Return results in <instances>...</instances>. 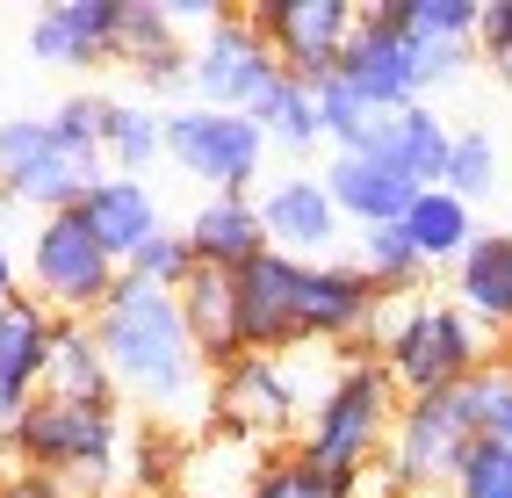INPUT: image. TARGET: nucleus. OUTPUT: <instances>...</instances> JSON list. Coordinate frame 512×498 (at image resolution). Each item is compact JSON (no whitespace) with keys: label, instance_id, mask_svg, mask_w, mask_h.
Segmentation results:
<instances>
[{"label":"nucleus","instance_id":"obj_43","mask_svg":"<svg viewBox=\"0 0 512 498\" xmlns=\"http://www.w3.org/2000/svg\"><path fill=\"white\" fill-rule=\"evenodd\" d=\"M0 498H73L51 477H29V470H0Z\"/></svg>","mask_w":512,"mask_h":498},{"label":"nucleus","instance_id":"obj_4","mask_svg":"<svg viewBox=\"0 0 512 498\" xmlns=\"http://www.w3.org/2000/svg\"><path fill=\"white\" fill-rule=\"evenodd\" d=\"M397 383L383 376L375 354H339V369L325 376V390L311 397V412L296 426V455L311 470H332V477H368L383 462V441H390V419H397Z\"/></svg>","mask_w":512,"mask_h":498},{"label":"nucleus","instance_id":"obj_20","mask_svg":"<svg viewBox=\"0 0 512 498\" xmlns=\"http://www.w3.org/2000/svg\"><path fill=\"white\" fill-rule=\"evenodd\" d=\"M448 138H455V130L440 123L426 102H412V109H375L361 152L397 166L412 188H440V174H448Z\"/></svg>","mask_w":512,"mask_h":498},{"label":"nucleus","instance_id":"obj_30","mask_svg":"<svg viewBox=\"0 0 512 498\" xmlns=\"http://www.w3.org/2000/svg\"><path fill=\"white\" fill-rule=\"evenodd\" d=\"M476 8L484 0H383V15L412 44H476Z\"/></svg>","mask_w":512,"mask_h":498},{"label":"nucleus","instance_id":"obj_15","mask_svg":"<svg viewBox=\"0 0 512 498\" xmlns=\"http://www.w3.org/2000/svg\"><path fill=\"white\" fill-rule=\"evenodd\" d=\"M238 289V347L246 354H296V296H303V260L260 253L253 268L231 275Z\"/></svg>","mask_w":512,"mask_h":498},{"label":"nucleus","instance_id":"obj_10","mask_svg":"<svg viewBox=\"0 0 512 498\" xmlns=\"http://www.w3.org/2000/svg\"><path fill=\"white\" fill-rule=\"evenodd\" d=\"M275 73H282V65H275V51L260 44V29L246 22V8H224L188 44V94L202 109H238V116H246Z\"/></svg>","mask_w":512,"mask_h":498},{"label":"nucleus","instance_id":"obj_11","mask_svg":"<svg viewBox=\"0 0 512 498\" xmlns=\"http://www.w3.org/2000/svg\"><path fill=\"white\" fill-rule=\"evenodd\" d=\"M246 22L260 29V44L275 51V65L289 80L318 87L339 65V51H347L361 8H354V0H253Z\"/></svg>","mask_w":512,"mask_h":498},{"label":"nucleus","instance_id":"obj_36","mask_svg":"<svg viewBox=\"0 0 512 498\" xmlns=\"http://www.w3.org/2000/svg\"><path fill=\"white\" fill-rule=\"evenodd\" d=\"M311 94H318V130H325V145H332V152H361L375 109H368V102H361V94L339 80V73H325Z\"/></svg>","mask_w":512,"mask_h":498},{"label":"nucleus","instance_id":"obj_38","mask_svg":"<svg viewBox=\"0 0 512 498\" xmlns=\"http://www.w3.org/2000/svg\"><path fill=\"white\" fill-rule=\"evenodd\" d=\"M116 116H123V102H116V94H94V87H80V94H65V102L51 109V123H58V138H73V145H87V152H101V145H109V130H116Z\"/></svg>","mask_w":512,"mask_h":498},{"label":"nucleus","instance_id":"obj_12","mask_svg":"<svg viewBox=\"0 0 512 498\" xmlns=\"http://www.w3.org/2000/svg\"><path fill=\"white\" fill-rule=\"evenodd\" d=\"M390 296L375 289L354 260H318L303 268V296H296V347H339V354H368L375 318Z\"/></svg>","mask_w":512,"mask_h":498},{"label":"nucleus","instance_id":"obj_41","mask_svg":"<svg viewBox=\"0 0 512 498\" xmlns=\"http://www.w3.org/2000/svg\"><path fill=\"white\" fill-rule=\"evenodd\" d=\"M138 94H145V109H159V102H174V94H188V51H174V58H152V65H138Z\"/></svg>","mask_w":512,"mask_h":498},{"label":"nucleus","instance_id":"obj_31","mask_svg":"<svg viewBox=\"0 0 512 498\" xmlns=\"http://www.w3.org/2000/svg\"><path fill=\"white\" fill-rule=\"evenodd\" d=\"M123 462H130V498H174L181 491L188 441L174 434V426H145V434L123 448Z\"/></svg>","mask_w":512,"mask_h":498},{"label":"nucleus","instance_id":"obj_8","mask_svg":"<svg viewBox=\"0 0 512 498\" xmlns=\"http://www.w3.org/2000/svg\"><path fill=\"white\" fill-rule=\"evenodd\" d=\"M462 455H469V419L455 405V390L404 397L397 419H390V441H383L375 477H383L397 498H448Z\"/></svg>","mask_w":512,"mask_h":498},{"label":"nucleus","instance_id":"obj_28","mask_svg":"<svg viewBox=\"0 0 512 498\" xmlns=\"http://www.w3.org/2000/svg\"><path fill=\"white\" fill-rule=\"evenodd\" d=\"M354 268L390 296V304H404V296H419L426 282H433V268L412 253V239H404L397 224H383V231H361V253H354Z\"/></svg>","mask_w":512,"mask_h":498},{"label":"nucleus","instance_id":"obj_37","mask_svg":"<svg viewBox=\"0 0 512 498\" xmlns=\"http://www.w3.org/2000/svg\"><path fill=\"white\" fill-rule=\"evenodd\" d=\"M123 275H130V282H145V289H166V296H174V289L195 275V246H188V231H152V239L123 260Z\"/></svg>","mask_w":512,"mask_h":498},{"label":"nucleus","instance_id":"obj_35","mask_svg":"<svg viewBox=\"0 0 512 498\" xmlns=\"http://www.w3.org/2000/svg\"><path fill=\"white\" fill-rule=\"evenodd\" d=\"M174 51H188L181 44V29L159 15V0H123V22H116V65H152V58H174Z\"/></svg>","mask_w":512,"mask_h":498},{"label":"nucleus","instance_id":"obj_45","mask_svg":"<svg viewBox=\"0 0 512 498\" xmlns=\"http://www.w3.org/2000/svg\"><path fill=\"white\" fill-rule=\"evenodd\" d=\"M8 210H15V203H8V188H0V217H8Z\"/></svg>","mask_w":512,"mask_h":498},{"label":"nucleus","instance_id":"obj_33","mask_svg":"<svg viewBox=\"0 0 512 498\" xmlns=\"http://www.w3.org/2000/svg\"><path fill=\"white\" fill-rule=\"evenodd\" d=\"M246 498H361V477H332V470H311L296 448L282 455H267L260 462V477Z\"/></svg>","mask_w":512,"mask_h":498},{"label":"nucleus","instance_id":"obj_5","mask_svg":"<svg viewBox=\"0 0 512 498\" xmlns=\"http://www.w3.org/2000/svg\"><path fill=\"white\" fill-rule=\"evenodd\" d=\"M303 412H311V390H303L296 361L289 354H238L231 369L210 376V434L224 441H246V448H275L296 441Z\"/></svg>","mask_w":512,"mask_h":498},{"label":"nucleus","instance_id":"obj_13","mask_svg":"<svg viewBox=\"0 0 512 498\" xmlns=\"http://www.w3.org/2000/svg\"><path fill=\"white\" fill-rule=\"evenodd\" d=\"M253 210H260V231H267V253H289L303 268L318 260H339V210L318 174H275L267 188H253Z\"/></svg>","mask_w":512,"mask_h":498},{"label":"nucleus","instance_id":"obj_42","mask_svg":"<svg viewBox=\"0 0 512 498\" xmlns=\"http://www.w3.org/2000/svg\"><path fill=\"white\" fill-rule=\"evenodd\" d=\"M159 15L174 22V29H210L224 8H217V0H159Z\"/></svg>","mask_w":512,"mask_h":498},{"label":"nucleus","instance_id":"obj_18","mask_svg":"<svg viewBox=\"0 0 512 498\" xmlns=\"http://www.w3.org/2000/svg\"><path fill=\"white\" fill-rule=\"evenodd\" d=\"M325 195H332V210L339 224H354V231H383V224H404V210H412V181L397 174V166L383 159H368V152H332L325 166Z\"/></svg>","mask_w":512,"mask_h":498},{"label":"nucleus","instance_id":"obj_9","mask_svg":"<svg viewBox=\"0 0 512 498\" xmlns=\"http://www.w3.org/2000/svg\"><path fill=\"white\" fill-rule=\"evenodd\" d=\"M166 159H174L188 181H202L210 195H253L260 166H267V138L253 130V116H238V109L181 102V109H166Z\"/></svg>","mask_w":512,"mask_h":498},{"label":"nucleus","instance_id":"obj_39","mask_svg":"<svg viewBox=\"0 0 512 498\" xmlns=\"http://www.w3.org/2000/svg\"><path fill=\"white\" fill-rule=\"evenodd\" d=\"M448 498H512V441H469Z\"/></svg>","mask_w":512,"mask_h":498},{"label":"nucleus","instance_id":"obj_23","mask_svg":"<svg viewBox=\"0 0 512 498\" xmlns=\"http://www.w3.org/2000/svg\"><path fill=\"white\" fill-rule=\"evenodd\" d=\"M188 246H195V268H217V275L253 268V260L267 253L253 195H210V203L188 217Z\"/></svg>","mask_w":512,"mask_h":498},{"label":"nucleus","instance_id":"obj_29","mask_svg":"<svg viewBox=\"0 0 512 498\" xmlns=\"http://www.w3.org/2000/svg\"><path fill=\"white\" fill-rule=\"evenodd\" d=\"M455 405L469 419V441H512V361L491 354L469 383H455Z\"/></svg>","mask_w":512,"mask_h":498},{"label":"nucleus","instance_id":"obj_7","mask_svg":"<svg viewBox=\"0 0 512 498\" xmlns=\"http://www.w3.org/2000/svg\"><path fill=\"white\" fill-rule=\"evenodd\" d=\"M116 282H123V268L101 253V239L87 231L80 210L37 217V231H29V260H22V289L37 296L51 318H94L101 304H109Z\"/></svg>","mask_w":512,"mask_h":498},{"label":"nucleus","instance_id":"obj_24","mask_svg":"<svg viewBox=\"0 0 512 498\" xmlns=\"http://www.w3.org/2000/svg\"><path fill=\"white\" fill-rule=\"evenodd\" d=\"M44 397H65V405H109V412H123L116 376H109V361H101V347H94L87 318H58V332H51V361H44Z\"/></svg>","mask_w":512,"mask_h":498},{"label":"nucleus","instance_id":"obj_34","mask_svg":"<svg viewBox=\"0 0 512 498\" xmlns=\"http://www.w3.org/2000/svg\"><path fill=\"white\" fill-rule=\"evenodd\" d=\"M498 138H491V130H455V138H448V174H440V188H448V195H462V203L476 210V203H484V195L498 188Z\"/></svg>","mask_w":512,"mask_h":498},{"label":"nucleus","instance_id":"obj_27","mask_svg":"<svg viewBox=\"0 0 512 498\" xmlns=\"http://www.w3.org/2000/svg\"><path fill=\"white\" fill-rule=\"evenodd\" d=\"M260 462H267L260 448L210 434V441L188 448V462H181V491H174V498H246L253 477H260Z\"/></svg>","mask_w":512,"mask_h":498},{"label":"nucleus","instance_id":"obj_3","mask_svg":"<svg viewBox=\"0 0 512 498\" xmlns=\"http://www.w3.org/2000/svg\"><path fill=\"white\" fill-rule=\"evenodd\" d=\"M368 354L383 361L397 397H433V390L469 383L498 354V340L476 318H462L448 296H404V304H383Z\"/></svg>","mask_w":512,"mask_h":498},{"label":"nucleus","instance_id":"obj_2","mask_svg":"<svg viewBox=\"0 0 512 498\" xmlns=\"http://www.w3.org/2000/svg\"><path fill=\"white\" fill-rule=\"evenodd\" d=\"M0 455H8V470L51 477L73 498H101V491H116V470H123V412H109V405H65V397L37 390L8 419Z\"/></svg>","mask_w":512,"mask_h":498},{"label":"nucleus","instance_id":"obj_25","mask_svg":"<svg viewBox=\"0 0 512 498\" xmlns=\"http://www.w3.org/2000/svg\"><path fill=\"white\" fill-rule=\"evenodd\" d=\"M397 231L412 239V253L426 260V268H455V260L469 253V239H476L484 224H476V210L462 203V195H448V188H419Z\"/></svg>","mask_w":512,"mask_h":498},{"label":"nucleus","instance_id":"obj_40","mask_svg":"<svg viewBox=\"0 0 512 498\" xmlns=\"http://www.w3.org/2000/svg\"><path fill=\"white\" fill-rule=\"evenodd\" d=\"M476 58L512 87V0H484L476 8Z\"/></svg>","mask_w":512,"mask_h":498},{"label":"nucleus","instance_id":"obj_19","mask_svg":"<svg viewBox=\"0 0 512 498\" xmlns=\"http://www.w3.org/2000/svg\"><path fill=\"white\" fill-rule=\"evenodd\" d=\"M51 332H58V318H51L29 289L15 296V304H0V434H8V419L44 390Z\"/></svg>","mask_w":512,"mask_h":498},{"label":"nucleus","instance_id":"obj_22","mask_svg":"<svg viewBox=\"0 0 512 498\" xmlns=\"http://www.w3.org/2000/svg\"><path fill=\"white\" fill-rule=\"evenodd\" d=\"M174 304H181V325H188V347H195V361L202 369H231L238 354V289H231V275H217V268H195L181 289H174Z\"/></svg>","mask_w":512,"mask_h":498},{"label":"nucleus","instance_id":"obj_32","mask_svg":"<svg viewBox=\"0 0 512 498\" xmlns=\"http://www.w3.org/2000/svg\"><path fill=\"white\" fill-rule=\"evenodd\" d=\"M101 159H109L116 174L145 181V166H159V159H166V109L123 102V116H116V130H109V145H101Z\"/></svg>","mask_w":512,"mask_h":498},{"label":"nucleus","instance_id":"obj_47","mask_svg":"<svg viewBox=\"0 0 512 498\" xmlns=\"http://www.w3.org/2000/svg\"><path fill=\"white\" fill-rule=\"evenodd\" d=\"M505 361H512V347H505Z\"/></svg>","mask_w":512,"mask_h":498},{"label":"nucleus","instance_id":"obj_26","mask_svg":"<svg viewBox=\"0 0 512 498\" xmlns=\"http://www.w3.org/2000/svg\"><path fill=\"white\" fill-rule=\"evenodd\" d=\"M246 116H253V130L267 138V152H318V145H325V130H318V94L303 87V80H289V73L267 80V94H260Z\"/></svg>","mask_w":512,"mask_h":498},{"label":"nucleus","instance_id":"obj_6","mask_svg":"<svg viewBox=\"0 0 512 498\" xmlns=\"http://www.w3.org/2000/svg\"><path fill=\"white\" fill-rule=\"evenodd\" d=\"M94 181H101V152L58 138L51 116H8L0 123V188H8L15 210H37V217L80 210Z\"/></svg>","mask_w":512,"mask_h":498},{"label":"nucleus","instance_id":"obj_21","mask_svg":"<svg viewBox=\"0 0 512 498\" xmlns=\"http://www.w3.org/2000/svg\"><path fill=\"white\" fill-rule=\"evenodd\" d=\"M80 217H87V231L101 239V253L123 260L138 253L152 231H166V210H159V195L145 188V181H130V174H101L94 188H87V203H80Z\"/></svg>","mask_w":512,"mask_h":498},{"label":"nucleus","instance_id":"obj_14","mask_svg":"<svg viewBox=\"0 0 512 498\" xmlns=\"http://www.w3.org/2000/svg\"><path fill=\"white\" fill-rule=\"evenodd\" d=\"M332 73L347 80L368 109H412V102H426L419 51L397 37V22L383 8H361V22H354V37H347V51H339Z\"/></svg>","mask_w":512,"mask_h":498},{"label":"nucleus","instance_id":"obj_1","mask_svg":"<svg viewBox=\"0 0 512 498\" xmlns=\"http://www.w3.org/2000/svg\"><path fill=\"white\" fill-rule=\"evenodd\" d=\"M101 361L116 376V397L123 405H145L152 426H174L181 412H195L210 397V369L195 361L188 347V325H181V304L166 289H145V282H116L109 304L87 318Z\"/></svg>","mask_w":512,"mask_h":498},{"label":"nucleus","instance_id":"obj_16","mask_svg":"<svg viewBox=\"0 0 512 498\" xmlns=\"http://www.w3.org/2000/svg\"><path fill=\"white\" fill-rule=\"evenodd\" d=\"M116 22H123V0H51L29 22V58L58 65V73L116 65Z\"/></svg>","mask_w":512,"mask_h":498},{"label":"nucleus","instance_id":"obj_46","mask_svg":"<svg viewBox=\"0 0 512 498\" xmlns=\"http://www.w3.org/2000/svg\"><path fill=\"white\" fill-rule=\"evenodd\" d=\"M101 498H130V491H101Z\"/></svg>","mask_w":512,"mask_h":498},{"label":"nucleus","instance_id":"obj_17","mask_svg":"<svg viewBox=\"0 0 512 498\" xmlns=\"http://www.w3.org/2000/svg\"><path fill=\"white\" fill-rule=\"evenodd\" d=\"M448 304L462 318H476L498 340V354L512 347V231H476L469 253L448 268Z\"/></svg>","mask_w":512,"mask_h":498},{"label":"nucleus","instance_id":"obj_44","mask_svg":"<svg viewBox=\"0 0 512 498\" xmlns=\"http://www.w3.org/2000/svg\"><path fill=\"white\" fill-rule=\"evenodd\" d=\"M15 296H22V260L0 246V304H15Z\"/></svg>","mask_w":512,"mask_h":498}]
</instances>
